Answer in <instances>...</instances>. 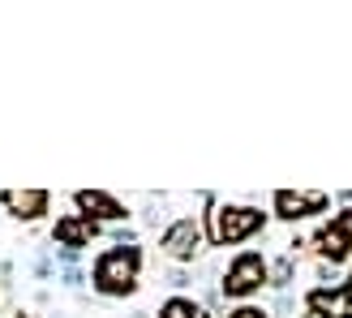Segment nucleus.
<instances>
[{
	"mask_svg": "<svg viewBox=\"0 0 352 318\" xmlns=\"http://www.w3.org/2000/svg\"><path fill=\"white\" fill-rule=\"evenodd\" d=\"M142 267H146L142 245H108L91 258V288L103 301H125L142 288Z\"/></svg>",
	"mask_w": 352,
	"mask_h": 318,
	"instance_id": "f257e3e1",
	"label": "nucleus"
},
{
	"mask_svg": "<svg viewBox=\"0 0 352 318\" xmlns=\"http://www.w3.org/2000/svg\"><path fill=\"white\" fill-rule=\"evenodd\" d=\"M206 241L215 245V250H236V245L262 237L271 228V211H262L258 202H228L219 198L215 206H206Z\"/></svg>",
	"mask_w": 352,
	"mask_h": 318,
	"instance_id": "f03ea898",
	"label": "nucleus"
},
{
	"mask_svg": "<svg viewBox=\"0 0 352 318\" xmlns=\"http://www.w3.org/2000/svg\"><path fill=\"white\" fill-rule=\"evenodd\" d=\"M262 288H271V258L262 250H236L219 271V297L232 306L254 301Z\"/></svg>",
	"mask_w": 352,
	"mask_h": 318,
	"instance_id": "7ed1b4c3",
	"label": "nucleus"
},
{
	"mask_svg": "<svg viewBox=\"0 0 352 318\" xmlns=\"http://www.w3.org/2000/svg\"><path fill=\"white\" fill-rule=\"evenodd\" d=\"M206 224L202 215H172L168 228L160 233V254L172 267H198V258L206 254Z\"/></svg>",
	"mask_w": 352,
	"mask_h": 318,
	"instance_id": "20e7f679",
	"label": "nucleus"
},
{
	"mask_svg": "<svg viewBox=\"0 0 352 318\" xmlns=\"http://www.w3.org/2000/svg\"><path fill=\"white\" fill-rule=\"evenodd\" d=\"M327 206H331V193L327 189H275L271 193V220H279V224L318 220Z\"/></svg>",
	"mask_w": 352,
	"mask_h": 318,
	"instance_id": "39448f33",
	"label": "nucleus"
},
{
	"mask_svg": "<svg viewBox=\"0 0 352 318\" xmlns=\"http://www.w3.org/2000/svg\"><path fill=\"white\" fill-rule=\"evenodd\" d=\"M69 198H74V211H78V215H86V220L99 224V228H120V224L133 220V206H125V202H120L116 193H108V189H74Z\"/></svg>",
	"mask_w": 352,
	"mask_h": 318,
	"instance_id": "423d86ee",
	"label": "nucleus"
},
{
	"mask_svg": "<svg viewBox=\"0 0 352 318\" xmlns=\"http://www.w3.org/2000/svg\"><path fill=\"white\" fill-rule=\"evenodd\" d=\"M108 228H99V224H91L86 215H78V211H60L56 220H52V245L56 250H78V254H86L91 250V241H99Z\"/></svg>",
	"mask_w": 352,
	"mask_h": 318,
	"instance_id": "0eeeda50",
	"label": "nucleus"
},
{
	"mask_svg": "<svg viewBox=\"0 0 352 318\" xmlns=\"http://www.w3.org/2000/svg\"><path fill=\"white\" fill-rule=\"evenodd\" d=\"M0 206L17 224H43L52 211V193L47 189H0Z\"/></svg>",
	"mask_w": 352,
	"mask_h": 318,
	"instance_id": "6e6552de",
	"label": "nucleus"
},
{
	"mask_svg": "<svg viewBox=\"0 0 352 318\" xmlns=\"http://www.w3.org/2000/svg\"><path fill=\"white\" fill-rule=\"evenodd\" d=\"M305 314L309 318H352V279H344L340 288H309Z\"/></svg>",
	"mask_w": 352,
	"mask_h": 318,
	"instance_id": "1a4fd4ad",
	"label": "nucleus"
},
{
	"mask_svg": "<svg viewBox=\"0 0 352 318\" xmlns=\"http://www.w3.org/2000/svg\"><path fill=\"white\" fill-rule=\"evenodd\" d=\"M314 250H318V262H331V267H344V262H352V241L340 233L336 224H322L318 233H314Z\"/></svg>",
	"mask_w": 352,
	"mask_h": 318,
	"instance_id": "9d476101",
	"label": "nucleus"
},
{
	"mask_svg": "<svg viewBox=\"0 0 352 318\" xmlns=\"http://www.w3.org/2000/svg\"><path fill=\"white\" fill-rule=\"evenodd\" d=\"M296 271H301V254L296 250H284L279 258H271V288L275 293H292Z\"/></svg>",
	"mask_w": 352,
	"mask_h": 318,
	"instance_id": "9b49d317",
	"label": "nucleus"
},
{
	"mask_svg": "<svg viewBox=\"0 0 352 318\" xmlns=\"http://www.w3.org/2000/svg\"><path fill=\"white\" fill-rule=\"evenodd\" d=\"M151 318H202V306L193 301V297H172V293H168Z\"/></svg>",
	"mask_w": 352,
	"mask_h": 318,
	"instance_id": "f8f14e48",
	"label": "nucleus"
},
{
	"mask_svg": "<svg viewBox=\"0 0 352 318\" xmlns=\"http://www.w3.org/2000/svg\"><path fill=\"white\" fill-rule=\"evenodd\" d=\"M160 284L172 288V297H189V288H198V267H168Z\"/></svg>",
	"mask_w": 352,
	"mask_h": 318,
	"instance_id": "ddd939ff",
	"label": "nucleus"
},
{
	"mask_svg": "<svg viewBox=\"0 0 352 318\" xmlns=\"http://www.w3.org/2000/svg\"><path fill=\"white\" fill-rule=\"evenodd\" d=\"M30 275L39 279L43 288L56 279V258H52V245H39V250H34V258H30Z\"/></svg>",
	"mask_w": 352,
	"mask_h": 318,
	"instance_id": "4468645a",
	"label": "nucleus"
},
{
	"mask_svg": "<svg viewBox=\"0 0 352 318\" xmlns=\"http://www.w3.org/2000/svg\"><path fill=\"white\" fill-rule=\"evenodd\" d=\"M56 284H60L65 293H82L86 284H91V271H82V267H69V271H60V275H56Z\"/></svg>",
	"mask_w": 352,
	"mask_h": 318,
	"instance_id": "2eb2a0df",
	"label": "nucleus"
},
{
	"mask_svg": "<svg viewBox=\"0 0 352 318\" xmlns=\"http://www.w3.org/2000/svg\"><path fill=\"white\" fill-rule=\"evenodd\" d=\"M340 284H344L340 267H331V262H318V267H314V288H340Z\"/></svg>",
	"mask_w": 352,
	"mask_h": 318,
	"instance_id": "dca6fc26",
	"label": "nucleus"
},
{
	"mask_svg": "<svg viewBox=\"0 0 352 318\" xmlns=\"http://www.w3.org/2000/svg\"><path fill=\"white\" fill-rule=\"evenodd\" d=\"M164 211H168L164 198H160V202H146V206H142V224L155 228V233H164V228H168V215H164Z\"/></svg>",
	"mask_w": 352,
	"mask_h": 318,
	"instance_id": "f3484780",
	"label": "nucleus"
},
{
	"mask_svg": "<svg viewBox=\"0 0 352 318\" xmlns=\"http://www.w3.org/2000/svg\"><path fill=\"white\" fill-rule=\"evenodd\" d=\"M223 318H271V310L258 306V301H245V306H228Z\"/></svg>",
	"mask_w": 352,
	"mask_h": 318,
	"instance_id": "a211bd4d",
	"label": "nucleus"
},
{
	"mask_svg": "<svg viewBox=\"0 0 352 318\" xmlns=\"http://www.w3.org/2000/svg\"><path fill=\"white\" fill-rule=\"evenodd\" d=\"M292 314H296V297H292V293H275L271 318H292Z\"/></svg>",
	"mask_w": 352,
	"mask_h": 318,
	"instance_id": "6ab92c4d",
	"label": "nucleus"
},
{
	"mask_svg": "<svg viewBox=\"0 0 352 318\" xmlns=\"http://www.w3.org/2000/svg\"><path fill=\"white\" fill-rule=\"evenodd\" d=\"M108 237H112V245H142V237H138V228H133V224L108 228Z\"/></svg>",
	"mask_w": 352,
	"mask_h": 318,
	"instance_id": "aec40b11",
	"label": "nucleus"
},
{
	"mask_svg": "<svg viewBox=\"0 0 352 318\" xmlns=\"http://www.w3.org/2000/svg\"><path fill=\"white\" fill-rule=\"evenodd\" d=\"M47 245H52V241H47ZM52 258H56V267H60V271L82 267V254H78V250H56V245H52Z\"/></svg>",
	"mask_w": 352,
	"mask_h": 318,
	"instance_id": "412c9836",
	"label": "nucleus"
},
{
	"mask_svg": "<svg viewBox=\"0 0 352 318\" xmlns=\"http://www.w3.org/2000/svg\"><path fill=\"white\" fill-rule=\"evenodd\" d=\"M331 224H336L340 228V233L352 241V206H344V211H336V215H331Z\"/></svg>",
	"mask_w": 352,
	"mask_h": 318,
	"instance_id": "4be33fe9",
	"label": "nucleus"
},
{
	"mask_svg": "<svg viewBox=\"0 0 352 318\" xmlns=\"http://www.w3.org/2000/svg\"><path fill=\"white\" fill-rule=\"evenodd\" d=\"M331 202H336L340 211H344V206H352V189H340V193H336V198H331Z\"/></svg>",
	"mask_w": 352,
	"mask_h": 318,
	"instance_id": "5701e85b",
	"label": "nucleus"
},
{
	"mask_svg": "<svg viewBox=\"0 0 352 318\" xmlns=\"http://www.w3.org/2000/svg\"><path fill=\"white\" fill-rule=\"evenodd\" d=\"M348 279H352V275H348Z\"/></svg>",
	"mask_w": 352,
	"mask_h": 318,
	"instance_id": "b1692460",
	"label": "nucleus"
}]
</instances>
